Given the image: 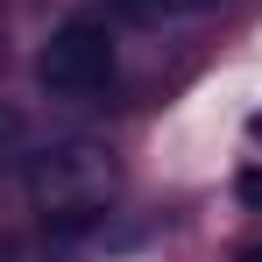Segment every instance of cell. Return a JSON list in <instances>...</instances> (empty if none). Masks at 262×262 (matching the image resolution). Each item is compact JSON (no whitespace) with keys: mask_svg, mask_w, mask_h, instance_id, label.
Here are the masks:
<instances>
[{"mask_svg":"<svg viewBox=\"0 0 262 262\" xmlns=\"http://www.w3.org/2000/svg\"><path fill=\"white\" fill-rule=\"evenodd\" d=\"M36 85L50 99H92L114 85V29L106 14H64L36 50Z\"/></svg>","mask_w":262,"mask_h":262,"instance_id":"2","label":"cell"},{"mask_svg":"<svg viewBox=\"0 0 262 262\" xmlns=\"http://www.w3.org/2000/svg\"><path fill=\"white\" fill-rule=\"evenodd\" d=\"M114 156L92 142H57V149H29V199L43 206V220L57 234H78L106 213L114 199Z\"/></svg>","mask_w":262,"mask_h":262,"instance_id":"1","label":"cell"},{"mask_svg":"<svg viewBox=\"0 0 262 262\" xmlns=\"http://www.w3.org/2000/svg\"><path fill=\"white\" fill-rule=\"evenodd\" d=\"M234 199H241V206H255V213H262V156H255V163H241V170H234Z\"/></svg>","mask_w":262,"mask_h":262,"instance_id":"5","label":"cell"},{"mask_svg":"<svg viewBox=\"0 0 262 262\" xmlns=\"http://www.w3.org/2000/svg\"><path fill=\"white\" fill-rule=\"evenodd\" d=\"M241 262H262V248H248V255H241Z\"/></svg>","mask_w":262,"mask_h":262,"instance_id":"7","label":"cell"},{"mask_svg":"<svg viewBox=\"0 0 262 262\" xmlns=\"http://www.w3.org/2000/svg\"><path fill=\"white\" fill-rule=\"evenodd\" d=\"M220 0H114V14H128V21H199V14H213Z\"/></svg>","mask_w":262,"mask_h":262,"instance_id":"3","label":"cell"},{"mask_svg":"<svg viewBox=\"0 0 262 262\" xmlns=\"http://www.w3.org/2000/svg\"><path fill=\"white\" fill-rule=\"evenodd\" d=\"M248 135H255V142H262V114H255V121H248Z\"/></svg>","mask_w":262,"mask_h":262,"instance_id":"6","label":"cell"},{"mask_svg":"<svg viewBox=\"0 0 262 262\" xmlns=\"http://www.w3.org/2000/svg\"><path fill=\"white\" fill-rule=\"evenodd\" d=\"M14 156H29V128L14 106H0V163H14Z\"/></svg>","mask_w":262,"mask_h":262,"instance_id":"4","label":"cell"},{"mask_svg":"<svg viewBox=\"0 0 262 262\" xmlns=\"http://www.w3.org/2000/svg\"><path fill=\"white\" fill-rule=\"evenodd\" d=\"M0 262H7V248H0Z\"/></svg>","mask_w":262,"mask_h":262,"instance_id":"8","label":"cell"}]
</instances>
